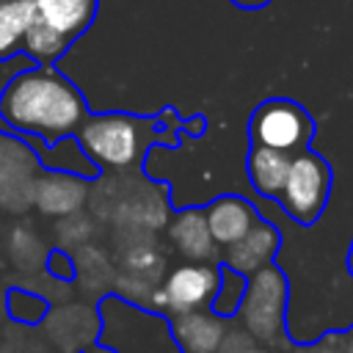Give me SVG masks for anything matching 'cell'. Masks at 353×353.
Wrapping results in <instances>:
<instances>
[{"label":"cell","mask_w":353,"mask_h":353,"mask_svg":"<svg viewBox=\"0 0 353 353\" xmlns=\"http://www.w3.org/2000/svg\"><path fill=\"white\" fill-rule=\"evenodd\" d=\"M83 91L58 66L19 69L0 91V121L25 138L52 146L74 138L88 116Z\"/></svg>","instance_id":"1"},{"label":"cell","mask_w":353,"mask_h":353,"mask_svg":"<svg viewBox=\"0 0 353 353\" xmlns=\"http://www.w3.org/2000/svg\"><path fill=\"white\" fill-rule=\"evenodd\" d=\"M176 127H190L201 135L204 119L196 116L182 121L171 108L157 116H135V113H88L80 130L74 132L77 146L97 168H130L141 165L152 143L176 146Z\"/></svg>","instance_id":"2"},{"label":"cell","mask_w":353,"mask_h":353,"mask_svg":"<svg viewBox=\"0 0 353 353\" xmlns=\"http://www.w3.org/2000/svg\"><path fill=\"white\" fill-rule=\"evenodd\" d=\"M97 11L99 0H33V22L22 55L36 66H55L94 25Z\"/></svg>","instance_id":"3"},{"label":"cell","mask_w":353,"mask_h":353,"mask_svg":"<svg viewBox=\"0 0 353 353\" xmlns=\"http://www.w3.org/2000/svg\"><path fill=\"white\" fill-rule=\"evenodd\" d=\"M331 193V165L312 149H303L290 157L287 179L279 196V204L303 226H312L328 204Z\"/></svg>","instance_id":"4"},{"label":"cell","mask_w":353,"mask_h":353,"mask_svg":"<svg viewBox=\"0 0 353 353\" xmlns=\"http://www.w3.org/2000/svg\"><path fill=\"white\" fill-rule=\"evenodd\" d=\"M251 146H268L284 154H298L309 149V141L314 135L312 116L292 99L273 97L265 99L251 113Z\"/></svg>","instance_id":"5"},{"label":"cell","mask_w":353,"mask_h":353,"mask_svg":"<svg viewBox=\"0 0 353 353\" xmlns=\"http://www.w3.org/2000/svg\"><path fill=\"white\" fill-rule=\"evenodd\" d=\"M251 287H245L240 314L245 320V331L259 342H281L284 339V279L273 265L251 273Z\"/></svg>","instance_id":"6"},{"label":"cell","mask_w":353,"mask_h":353,"mask_svg":"<svg viewBox=\"0 0 353 353\" xmlns=\"http://www.w3.org/2000/svg\"><path fill=\"white\" fill-rule=\"evenodd\" d=\"M218 284H221L218 262L215 265L190 262L168 273L165 284L152 295V306L154 312H163L171 317L201 312V309H210L218 292Z\"/></svg>","instance_id":"7"},{"label":"cell","mask_w":353,"mask_h":353,"mask_svg":"<svg viewBox=\"0 0 353 353\" xmlns=\"http://www.w3.org/2000/svg\"><path fill=\"white\" fill-rule=\"evenodd\" d=\"M88 199V179L77 174H63V171H47L33 179L30 190V204H36L44 215L66 218L74 215Z\"/></svg>","instance_id":"8"},{"label":"cell","mask_w":353,"mask_h":353,"mask_svg":"<svg viewBox=\"0 0 353 353\" xmlns=\"http://www.w3.org/2000/svg\"><path fill=\"white\" fill-rule=\"evenodd\" d=\"M256 221H259V215H256L254 204L240 196H232V193L215 199L204 210V223L218 248H226V245L237 243L240 237H245Z\"/></svg>","instance_id":"9"},{"label":"cell","mask_w":353,"mask_h":353,"mask_svg":"<svg viewBox=\"0 0 353 353\" xmlns=\"http://www.w3.org/2000/svg\"><path fill=\"white\" fill-rule=\"evenodd\" d=\"M276 248H279V229L273 223L256 221L245 237L223 248V265L240 276H251L259 268L270 265Z\"/></svg>","instance_id":"10"},{"label":"cell","mask_w":353,"mask_h":353,"mask_svg":"<svg viewBox=\"0 0 353 353\" xmlns=\"http://www.w3.org/2000/svg\"><path fill=\"white\" fill-rule=\"evenodd\" d=\"M171 240L176 243V248L190 262L215 265L218 256H221V248L210 237V229L204 223V212L201 210H182L176 215V221L171 223Z\"/></svg>","instance_id":"11"},{"label":"cell","mask_w":353,"mask_h":353,"mask_svg":"<svg viewBox=\"0 0 353 353\" xmlns=\"http://www.w3.org/2000/svg\"><path fill=\"white\" fill-rule=\"evenodd\" d=\"M223 331H226L223 317L207 309L174 317V336L185 353H218Z\"/></svg>","instance_id":"12"},{"label":"cell","mask_w":353,"mask_h":353,"mask_svg":"<svg viewBox=\"0 0 353 353\" xmlns=\"http://www.w3.org/2000/svg\"><path fill=\"white\" fill-rule=\"evenodd\" d=\"M290 157L292 154H284V152H276V149H268V146H251V154H248L245 165H248V179H251V185L259 196H268V199L279 201L284 179H287Z\"/></svg>","instance_id":"13"},{"label":"cell","mask_w":353,"mask_h":353,"mask_svg":"<svg viewBox=\"0 0 353 353\" xmlns=\"http://www.w3.org/2000/svg\"><path fill=\"white\" fill-rule=\"evenodd\" d=\"M33 22V0H0V63L22 55Z\"/></svg>","instance_id":"14"},{"label":"cell","mask_w":353,"mask_h":353,"mask_svg":"<svg viewBox=\"0 0 353 353\" xmlns=\"http://www.w3.org/2000/svg\"><path fill=\"white\" fill-rule=\"evenodd\" d=\"M218 270H221V284H218V292H215V298H212V303H210V312L226 320V317L237 314L248 281H245V276L234 273V270L226 268L223 262H218Z\"/></svg>","instance_id":"15"},{"label":"cell","mask_w":353,"mask_h":353,"mask_svg":"<svg viewBox=\"0 0 353 353\" xmlns=\"http://www.w3.org/2000/svg\"><path fill=\"white\" fill-rule=\"evenodd\" d=\"M44 251L41 240L36 237V232H30L28 226L17 223L8 234V254L17 259V262H25L22 268H39V254Z\"/></svg>","instance_id":"16"},{"label":"cell","mask_w":353,"mask_h":353,"mask_svg":"<svg viewBox=\"0 0 353 353\" xmlns=\"http://www.w3.org/2000/svg\"><path fill=\"white\" fill-rule=\"evenodd\" d=\"M44 268L52 279L58 281H72L77 276V268H74V256H69L63 248H50L47 256H44Z\"/></svg>","instance_id":"17"},{"label":"cell","mask_w":353,"mask_h":353,"mask_svg":"<svg viewBox=\"0 0 353 353\" xmlns=\"http://www.w3.org/2000/svg\"><path fill=\"white\" fill-rule=\"evenodd\" d=\"M237 8H265L270 0H232Z\"/></svg>","instance_id":"18"},{"label":"cell","mask_w":353,"mask_h":353,"mask_svg":"<svg viewBox=\"0 0 353 353\" xmlns=\"http://www.w3.org/2000/svg\"><path fill=\"white\" fill-rule=\"evenodd\" d=\"M347 270L353 273V245H350V254H347Z\"/></svg>","instance_id":"19"}]
</instances>
